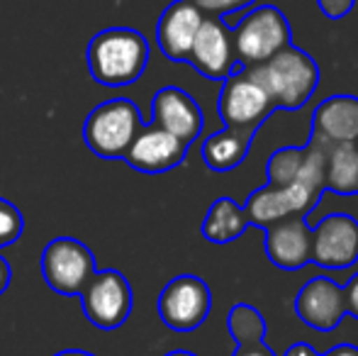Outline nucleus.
<instances>
[{"label":"nucleus","mask_w":358,"mask_h":356,"mask_svg":"<svg viewBox=\"0 0 358 356\" xmlns=\"http://www.w3.org/2000/svg\"><path fill=\"white\" fill-rule=\"evenodd\" d=\"M324 356H358V347H354V344H339V347L329 349Z\"/></svg>","instance_id":"nucleus-30"},{"label":"nucleus","mask_w":358,"mask_h":356,"mask_svg":"<svg viewBox=\"0 0 358 356\" xmlns=\"http://www.w3.org/2000/svg\"><path fill=\"white\" fill-rule=\"evenodd\" d=\"M254 134L256 132H251V129L239 127H224L210 134L203 144V162L213 171H231L246 159Z\"/></svg>","instance_id":"nucleus-18"},{"label":"nucleus","mask_w":358,"mask_h":356,"mask_svg":"<svg viewBox=\"0 0 358 356\" xmlns=\"http://www.w3.org/2000/svg\"><path fill=\"white\" fill-rule=\"evenodd\" d=\"M312 137L324 147L358 144V98L331 95L317 105L312 115Z\"/></svg>","instance_id":"nucleus-17"},{"label":"nucleus","mask_w":358,"mask_h":356,"mask_svg":"<svg viewBox=\"0 0 358 356\" xmlns=\"http://www.w3.org/2000/svg\"><path fill=\"white\" fill-rule=\"evenodd\" d=\"M290 24L275 5H261L251 10L234 29H231V47L236 64L251 69L256 64L268 62L285 47H290Z\"/></svg>","instance_id":"nucleus-4"},{"label":"nucleus","mask_w":358,"mask_h":356,"mask_svg":"<svg viewBox=\"0 0 358 356\" xmlns=\"http://www.w3.org/2000/svg\"><path fill=\"white\" fill-rule=\"evenodd\" d=\"M317 5H320V10L329 20H341L351 13L354 0H317Z\"/></svg>","instance_id":"nucleus-25"},{"label":"nucleus","mask_w":358,"mask_h":356,"mask_svg":"<svg viewBox=\"0 0 358 356\" xmlns=\"http://www.w3.org/2000/svg\"><path fill=\"white\" fill-rule=\"evenodd\" d=\"M22 229H24L22 213L10 200L0 198V249L17 242Z\"/></svg>","instance_id":"nucleus-23"},{"label":"nucleus","mask_w":358,"mask_h":356,"mask_svg":"<svg viewBox=\"0 0 358 356\" xmlns=\"http://www.w3.org/2000/svg\"><path fill=\"white\" fill-rule=\"evenodd\" d=\"M285 356H322V354H317L310 344H292Z\"/></svg>","instance_id":"nucleus-29"},{"label":"nucleus","mask_w":358,"mask_h":356,"mask_svg":"<svg viewBox=\"0 0 358 356\" xmlns=\"http://www.w3.org/2000/svg\"><path fill=\"white\" fill-rule=\"evenodd\" d=\"M320 203V195L310 193L302 185H264V188L254 190L244 205V213L249 225H259V227H268V225L278 222V220L292 218V215H307L315 210Z\"/></svg>","instance_id":"nucleus-10"},{"label":"nucleus","mask_w":358,"mask_h":356,"mask_svg":"<svg viewBox=\"0 0 358 356\" xmlns=\"http://www.w3.org/2000/svg\"><path fill=\"white\" fill-rule=\"evenodd\" d=\"M249 227L244 205L231 198H217L203 220V237L213 244H229L239 239Z\"/></svg>","instance_id":"nucleus-19"},{"label":"nucleus","mask_w":358,"mask_h":356,"mask_svg":"<svg viewBox=\"0 0 358 356\" xmlns=\"http://www.w3.org/2000/svg\"><path fill=\"white\" fill-rule=\"evenodd\" d=\"M324 190L339 195L358 193V144H331L324 147Z\"/></svg>","instance_id":"nucleus-20"},{"label":"nucleus","mask_w":358,"mask_h":356,"mask_svg":"<svg viewBox=\"0 0 358 356\" xmlns=\"http://www.w3.org/2000/svg\"><path fill=\"white\" fill-rule=\"evenodd\" d=\"M205 15L193 5V0H176L161 13L156 24V42L171 62H188L195 34Z\"/></svg>","instance_id":"nucleus-16"},{"label":"nucleus","mask_w":358,"mask_h":356,"mask_svg":"<svg viewBox=\"0 0 358 356\" xmlns=\"http://www.w3.org/2000/svg\"><path fill=\"white\" fill-rule=\"evenodd\" d=\"M256 0H193V5L208 17H220V15H229L236 10L246 8V5H254Z\"/></svg>","instance_id":"nucleus-24"},{"label":"nucleus","mask_w":358,"mask_h":356,"mask_svg":"<svg viewBox=\"0 0 358 356\" xmlns=\"http://www.w3.org/2000/svg\"><path fill=\"white\" fill-rule=\"evenodd\" d=\"M54 356H95V354L83 352V349H66V352H59V354H54Z\"/></svg>","instance_id":"nucleus-31"},{"label":"nucleus","mask_w":358,"mask_h":356,"mask_svg":"<svg viewBox=\"0 0 358 356\" xmlns=\"http://www.w3.org/2000/svg\"><path fill=\"white\" fill-rule=\"evenodd\" d=\"M151 124L173 134L183 144H193L203 132V110L178 86L156 90L151 100Z\"/></svg>","instance_id":"nucleus-12"},{"label":"nucleus","mask_w":358,"mask_h":356,"mask_svg":"<svg viewBox=\"0 0 358 356\" xmlns=\"http://www.w3.org/2000/svg\"><path fill=\"white\" fill-rule=\"evenodd\" d=\"M295 313L307 327L317 332H331L339 327L346 315L344 285L327 276L307 280L295 298Z\"/></svg>","instance_id":"nucleus-11"},{"label":"nucleus","mask_w":358,"mask_h":356,"mask_svg":"<svg viewBox=\"0 0 358 356\" xmlns=\"http://www.w3.org/2000/svg\"><path fill=\"white\" fill-rule=\"evenodd\" d=\"M251 78L264 88L273 108L297 110L312 98L320 83V69L315 59L297 47H285L268 62L246 69Z\"/></svg>","instance_id":"nucleus-2"},{"label":"nucleus","mask_w":358,"mask_h":356,"mask_svg":"<svg viewBox=\"0 0 358 356\" xmlns=\"http://www.w3.org/2000/svg\"><path fill=\"white\" fill-rule=\"evenodd\" d=\"M10 278H13V271H10V264L5 262L3 257H0V295H3L5 290H8Z\"/></svg>","instance_id":"nucleus-28"},{"label":"nucleus","mask_w":358,"mask_h":356,"mask_svg":"<svg viewBox=\"0 0 358 356\" xmlns=\"http://www.w3.org/2000/svg\"><path fill=\"white\" fill-rule=\"evenodd\" d=\"M188 62L210 81H224L236 64L231 29L220 17H205L195 34Z\"/></svg>","instance_id":"nucleus-14"},{"label":"nucleus","mask_w":358,"mask_h":356,"mask_svg":"<svg viewBox=\"0 0 358 356\" xmlns=\"http://www.w3.org/2000/svg\"><path fill=\"white\" fill-rule=\"evenodd\" d=\"M305 162V147H285L271 157L268 162V183L271 185H292L300 176Z\"/></svg>","instance_id":"nucleus-22"},{"label":"nucleus","mask_w":358,"mask_h":356,"mask_svg":"<svg viewBox=\"0 0 358 356\" xmlns=\"http://www.w3.org/2000/svg\"><path fill=\"white\" fill-rule=\"evenodd\" d=\"M312 262L322 269H351L358 262V220L327 215L312 227Z\"/></svg>","instance_id":"nucleus-9"},{"label":"nucleus","mask_w":358,"mask_h":356,"mask_svg":"<svg viewBox=\"0 0 358 356\" xmlns=\"http://www.w3.org/2000/svg\"><path fill=\"white\" fill-rule=\"evenodd\" d=\"M227 327H229V334L236 342V347H239V344L266 342V334H268L264 315H261L254 305H246V303H236L234 308L229 310Z\"/></svg>","instance_id":"nucleus-21"},{"label":"nucleus","mask_w":358,"mask_h":356,"mask_svg":"<svg viewBox=\"0 0 358 356\" xmlns=\"http://www.w3.org/2000/svg\"><path fill=\"white\" fill-rule=\"evenodd\" d=\"M139 108L127 98H115L90 110L83 124V139L100 159H122L142 129Z\"/></svg>","instance_id":"nucleus-3"},{"label":"nucleus","mask_w":358,"mask_h":356,"mask_svg":"<svg viewBox=\"0 0 358 356\" xmlns=\"http://www.w3.org/2000/svg\"><path fill=\"white\" fill-rule=\"evenodd\" d=\"M166 356H198V354H193V352H183V349H178V352H169Z\"/></svg>","instance_id":"nucleus-32"},{"label":"nucleus","mask_w":358,"mask_h":356,"mask_svg":"<svg viewBox=\"0 0 358 356\" xmlns=\"http://www.w3.org/2000/svg\"><path fill=\"white\" fill-rule=\"evenodd\" d=\"M231 356H275V352L266 342H256V344H239Z\"/></svg>","instance_id":"nucleus-27"},{"label":"nucleus","mask_w":358,"mask_h":356,"mask_svg":"<svg viewBox=\"0 0 358 356\" xmlns=\"http://www.w3.org/2000/svg\"><path fill=\"white\" fill-rule=\"evenodd\" d=\"M149 64V42L132 27H110L88 44V71L93 81L110 88L139 81Z\"/></svg>","instance_id":"nucleus-1"},{"label":"nucleus","mask_w":358,"mask_h":356,"mask_svg":"<svg viewBox=\"0 0 358 356\" xmlns=\"http://www.w3.org/2000/svg\"><path fill=\"white\" fill-rule=\"evenodd\" d=\"M185 152H188V144L151 124V127L139 129L122 159L137 171L156 176V173L171 171L178 164H183Z\"/></svg>","instance_id":"nucleus-15"},{"label":"nucleus","mask_w":358,"mask_h":356,"mask_svg":"<svg viewBox=\"0 0 358 356\" xmlns=\"http://www.w3.org/2000/svg\"><path fill=\"white\" fill-rule=\"evenodd\" d=\"M344 298H346V315L358 320V273L351 276V280L344 285Z\"/></svg>","instance_id":"nucleus-26"},{"label":"nucleus","mask_w":358,"mask_h":356,"mask_svg":"<svg viewBox=\"0 0 358 356\" xmlns=\"http://www.w3.org/2000/svg\"><path fill=\"white\" fill-rule=\"evenodd\" d=\"M159 318L173 332H193L208 320L213 310L210 285L198 276H176L164 285L159 295Z\"/></svg>","instance_id":"nucleus-6"},{"label":"nucleus","mask_w":358,"mask_h":356,"mask_svg":"<svg viewBox=\"0 0 358 356\" xmlns=\"http://www.w3.org/2000/svg\"><path fill=\"white\" fill-rule=\"evenodd\" d=\"M273 103L264 88L246 73V69L236 73H229L224 78V86L220 93V118L224 127H239V129H256L261 122L273 115Z\"/></svg>","instance_id":"nucleus-8"},{"label":"nucleus","mask_w":358,"mask_h":356,"mask_svg":"<svg viewBox=\"0 0 358 356\" xmlns=\"http://www.w3.org/2000/svg\"><path fill=\"white\" fill-rule=\"evenodd\" d=\"M83 313L100 329H117L132 313V285L120 271H95L80 293Z\"/></svg>","instance_id":"nucleus-7"},{"label":"nucleus","mask_w":358,"mask_h":356,"mask_svg":"<svg viewBox=\"0 0 358 356\" xmlns=\"http://www.w3.org/2000/svg\"><path fill=\"white\" fill-rule=\"evenodd\" d=\"M39 269H42L47 285L59 295H80L98 271L93 252L73 237L52 239L44 247Z\"/></svg>","instance_id":"nucleus-5"},{"label":"nucleus","mask_w":358,"mask_h":356,"mask_svg":"<svg viewBox=\"0 0 358 356\" xmlns=\"http://www.w3.org/2000/svg\"><path fill=\"white\" fill-rule=\"evenodd\" d=\"M266 257L283 271H297L312 262V227L307 218L292 215L268 225L264 234Z\"/></svg>","instance_id":"nucleus-13"}]
</instances>
